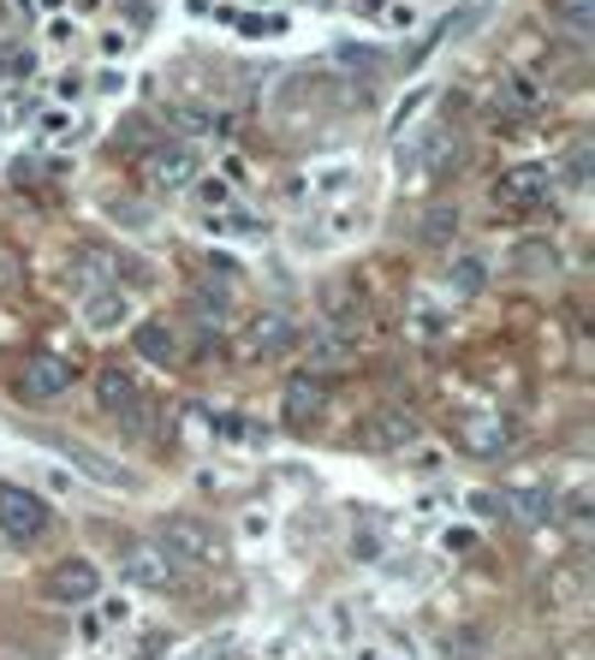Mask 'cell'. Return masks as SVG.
I'll return each mask as SVG.
<instances>
[{"label":"cell","mask_w":595,"mask_h":660,"mask_svg":"<svg viewBox=\"0 0 595 660\" xmlns=\"http://www.w3.org/2000/svg\"><path fill=\"white\" fill-rule=\"evenodd\" d=\"M298 345V321L286 310H263L251 321V358H286Z\"/></svg>","instance_id":"obj_14"},{"label":"cell","mask_w":595,"mask_h":660,"mask_svg":"<svg viewBox=\"0 0 595 660\" xmlns=\"http://www.w3.org/2000/svg\"><path fill=\"white\" fill-rule=\"evenodd\" d=\"M488 19V0H464V7L459 12H447V19L441 24H434V31L423 36V42H417V54H411V66L417 61H423V54H434V48H441V42H459L464 31H476V24H483Z\"/></svg>","instance_id":"obj_16"},{"label":"cell","mask_w":595,"mask_h":660,"mask_svg":"<svg viewBox=\"0 0 595 660\" xmlns=\"http://www.w3.org/2000/svg\"><path fill=\"white\" fill-rule=\"evenodd\" d=\"M340 358H352V340L345 333H333V340H322L310 351V370H322V363H340Z\"/></svg>","instance_id":"obj_31"},{"label":"cell","mask_w":595,"mask_h":660,"mask_svg":"<svg viewBox=\"0 0 595 660\" xmlns=\"http://www.w3.org/2000/svg\"><path fill=\"white\" fill-rule=\"evenodd\" d=\"M42 530H48V501L36 488H24V482H0V536L24 548Z\"/></svg>","instance_id":"obj_3"},{"label":"cell","mask_w":595,"mask_h":660,"mask_svg":"<svg viewBox=\"0 0 595 660\" xmlns=\"http://www.w3.org/2000/svg\"><path fill=\"white\" fill-rule=\"evenodd\" d=\"M120 571H125V583H137V590H173V578H179V565H173L155 541H132V548L120 553Z\"/></svg>","instance_id":"obj_9"},{"label":"cell","mask_w":595,"mask_h":660,"mask_svg":"<svg viewBox=\"0 0 595 660\" xmlns=\"http://www.w3.org/2000/svg\"><path fill=\"white\" fill-rule=\"evenodd\" d=\"M132 345H137L143 363H155V370H173V358H179V333H173L167 321H137Z\"/></svg>","instance_id":"obj_18"},{"label":"cell","mask_w":595,"mask_h":660,"mask_svg":"<svg viewBox=\"0 0 595 660\" xmlns=\"http://www.w3.org/2000/svg\"><path fill=\"white\" fill-rule=\"evenodd\" d=\"M155 548L173 565H214V530L202 518H191V512H173V518L155 524Z\"/></svg>","instance_id":"obj_1"},{"label":"cell","mask_w":595,"mask_h":660,"mask_svg":"<svg viewBox=\"0 0 595 660\" xmlns=\"http://www.w3.org/2000/svg\"><path fill=\"white\" fill-rule=\"evenodd\" d=\"M513 274L518 280H548V274H560V251L548 239H525L513 251Z\"/></svg>","instance_id":"obj_20"},{"label":"cell","mask_w":595,"mask_h":660,"mask_svg":"<svg viewBox=\"0 0 595 660\" xmlns=\"http://www.w3.org/2000/svg\"><path fill=\"white\" fill-rule=\"evenodd\" d=\"M221 649H227V637H221V642H202V649H197L191 660H221Z\"/></svg>","instance_id":"obj_41"},{"label":"cell","mask_w":595,"mask_h":660,"mask_svg":"<svg viewBox=\"0 0 595 660\" xmlns=\"http://www.w3.org/2000/svg\"><path fill=\"white\" fill-rule=\"evenodd\" d=\"M132 316H137V304L125 298L120 286H101V292L84 298V328H90V333H113L120 321H132Z\"/></svg>","instance_id":"obj_15"},{"label":"cell","mask_w":595,"mask_h":660,"mask_svg":"<svg viewBox=\"0 0 595 660\" xmlns=\"http://www.w3.org/2000/svg\"><path fill=\"white\" fill-rule=\"evenodd\" d=\"M143 179H150L155 197H179V190H191L202 179V155L191 143H162V150H150V161H143Z\"/></svg>","instance_id":"obj_2"},{"label":"cell","mask_w":595,"mask_h":660,"mask_svg":"<svg viewBox=\"0 0 595 660\" xmlns=\"http://www.w3.org/2000/svg\"><path fill=\"white\" fill-rule=\"evenodd\" d=\"M202 202H209V209H221V202H227V185L209 179V185H202Z\"/></svg>","instance_id":"obj_40"},{"label":"cell","mask_w":595,"mask_h":660,"mask_svg":"<svg viewBox=\"0 0 595 660\" xmlns=\"http://www.w3.org/2000/svg\"><path fill=\"white\" fill-rule=\"evenodd\" d=\"M584 173H590V143H577L572 161H565V179H572V185H584Z\"/></svg>","instance_id":"obj_37"},{"label":"cell","mask_w":595,"mask_h":660,"mask_svg":"<svg viewBox=\"0 0 595 660\" xmlns=\"http://www.w3.org/2000/svg\"><path fill=\"white\" fill-rule=\"evenodd\" d=\"M12 286V256H0V292Z\"/></svg>","instance_id":"obj_42"},{"label":"cell","mask_w":595,"mask_h":660,"mask_svg":"<svg viewBox=\"0 0 595 660\" xmlns=\"http://www.w3.org/2000/svg\"><path fill=\"white\" fill-rule=\"evenodd\" d=\"M483 286H488V262L483 256H453L447 292H453V298H483Z\"/></svg>","instance_id":"obj_25"},{"label":"cell","mask_w":595,"mask_h":660,"mask_svg":"<svg viewBox=\"0 0 595 660\" xmlns=\"http://www.w3.org/2000/svg\"><path fill=\"white\" fill-rule=\"evenodd\" d=\"M96 405L108 410V417H137V410H143L137 375L120 370V363H101V370H96Z\"/></svg>","instance_id":"obj_12"},{"label":"cell","mask_w":595,"mask_h":660,"mask_svg":"<svg viewBox=\"0 0 595 660\" xmlns=\"http://www.w3.org/2000/svg\"><path fill=\"white\" fill-rule=\"evenodd\" d=\"M565 518H572V524H584V518H590V488H584V482H577V488L565 494Z\"/></svg>","instance_id":"obj_34"},{"label":"cell","mask_w":595,"mask_h":660,"mask_svg":"<svg viewBox=\"0 0 595 660\" xmlns=\"http://www.w3.org/2000/svg\"><path fill=\"white\" fill-rule=\"evenodd\" d=\"M548 19L572 42H584V36H595V0H548Z\"/></svg>","instance_id":"obj_23"},{"label":"cell","mask_w":595,"mask_h":660,"mask_svg":"<svg viewBox=\"0 0 595 660\" xmlns=\"http://www.w3.org/2000/svg\"><path fill=\"white\" fill-rule=\"evenodd\" d=\"M209 232H232V239H256L263 227H256L251 215H227V220H214V215H209Z\"/></svg>","instance_id":"obj_32"},{"label":"cell","mask_w":595,"mask_h":660,"mask_svg":"<svg viewBox=\"0 0 595 660\" xmlns=\"http://www.w3.org/2000/svg\"><path fill=\"white\" fill-rule=\"evenodd\" d=\"M0 120H7V113H0Z\"/></svg>","instance_id":"obj_44"},{"label":"cell","mask_w":595,"mask_h":660,"mask_svg":"<svg viewBox=\"0 0 595 660\" xmlns=\"http://www.w3.org/2000/svg\"><path fill=\"white\" fill-rule=\"evenodd\" d=\"M506 506H518V518H530V524H542L548 512H554L548 488H513V494H506Z\"/></svg>","instance_id":"obj_30"},{"label":"cell","mask_w":595,"mask_h":660,"mask_svg":"<svg viewBox=\"0 0 595 660\" xmlns=\"http://www.w3.org/2000/svg\"><path fill=\"white\" fill-rule=\"evenodd\" d=\"M453 150H459V138L447 125H423L411 138V150L399 143V179H429V173H441L447 161H453Z\"/></svg>","instance_id":"obj_6"},{"label":"cell","mask_w":595,"mask_h":660,"mask_svg":"<svg viewBox=\"0 0 595 660\" xmlns=\"http://www.w3.org/2000/svg\"><path fill=\"white\" fill-rule=\"evenodd\" d=\"M54 447H60V452H66V459H78V464H84V471H90V476L101 482V488H137V482H132V476H125V471H113V464H108V459H101V452H90V447H84V440H54Z\"/></svg>","instance_id":"obj_22"},{"label":"cell","mask_w":595,"mask_h":660,"mask_svg":"<svg viewBox=\"0 0 595 660\" xmlns=\"http://www.w3.org/2000/svg\"><path fill=\"white\" fill-rule=\"evenodd\" d=\"M453 440L464 452H476V459H500V452L513 447V422H506L500 410H459Z\"/></svg>","instance_id":"obj_4"},{"label":"cell","mask_w":595,"mask_h":660,"mask_svg":"<svg viewBox=\"0 0 595 660\" xmlns=\"http://www.w3.org/2000/svg\"><path fill=\"white\" fill-rule=\"evenodd\" d=\"M548 101V90L530 78V72H500V84H495V108L500 113H536Z\"/></svg>","instance_id":"obj_17"},{"label":"cell","mask_w":595,"mask_h":660,"mask_svg":"<svg viewBox=\"0 0 595 660\" xmlns=\"http://www.w3.org/2000/svg\"><path fill=\"white\" fill-rule=\"evenodd\" d=\"M464 506H471L476 518H500V512H506V501H500V494H488V488H471V494H464Z\"/></svg>","instance_id":"obj_33"},{"label":"cell","mask_w":595,"mask_h":660,"mask_svg":"<svg viewBox=\"0 0 595 660\" xmlns=\"http://www.w3.org/2000/svg\"><path fill=\"white\" fill-rule=\"evenodd\" d=\"M322 316H328L333 333H352L357 316H364V304H357L352 286H322Z\"/></svg>","instance_id":"obj_24"},{"label":"cell","mask_w":595,"mask_h":660,"mask_svg":"<svg viewBox=\"0 0 595 660\" xmlns=\"http://www.w3.org/2000/svg\"><path fill=\"white\" fill-rule=\"evenodd\" d=\"M12 7H31V0H12Z\"/></svg>","instance_id":"obj_43"},{"label":"cell","mask_w":595,"mask_h":660,"mask_svg":"<svg viewBox=\"0 0 595 660\" xmlns=\"http://www.w3.org/2000/svg\"><path fill=\"white\" fill-rule=\"evenodd\" d=\"M185 310H191L202 328H227L232 316V292L214 286V280H191V292H185Z\"/></svg>","instance_id":"obj_19"},{"label":"cell","mask_w":595,"mask_h":660,"mask_svg":"<svg viewBox=\"0 0 595 660\" xmlns=\"http://www.w3.org/2000/svg\"><path fill=\"white\" fill-rule=\"evenodd\" d=\"M417 333H423V340H441V333H447V316H441V310H417Z\"/></svg>","instance_id":"obj_35"},{"label":"cell","mask_w":595,"mask_h":660,"mask_svg":"<svg viewBox=\"0 0 595 660\" xmlns=\"http://www.w3.org/2000/svg\"><path fill=\"white\" fill-rule=\"evenodd\" d=\"M42 590H48V601H60V607H84V601L101 595V571H96V560H60Z\"/></svg>","instance_id":"obj_8"},{"label":"cell","mask_w":595,"mask_h":660,"mask_svg":"<svg viewBox=\"0 0 595 660\" xmlns=\"http://www.w3.org/2000/svg\"><path fill=\"white\" fill-rule=\"evenodd\" d=\"M364 447H382V452H405V447H417V417L405 405H382V410H370V422H364Z\"/></svg>","instance_id":"obj_11"},{"label":"cell","mask_w":595,"mask_h":660,"mask_svg":"<svg viewBox=\"0 0 595 660\" xmlns=\"http://www.w3.org/2000/svg\"><path fill=\"white\" fill-rule=\"evenodd\" d=\"M441 548H447V553H464V548H476V536H471V530H447Z\"/></svg>","instance_id":"obj_38"},{"label":"cell","mask_w":595,"mask_h":660,"mask_svg":"<svg viewBox=\"0 0 595 660\" xmlns=\"http://www.w3.org/2000/svg\"><path fill=\"white\" fill-rule=\"evenodd\" d=\"M280 417L293 422V429H316V422L328 417V381L298 370L293 381H286V393H280Z\"/></svg>","instance_id":"obj_7"},{"label":"cell","mask_w":595,"mask_h":660,"mask_svg":"<svg viewBox=\"0 0 595 660\" xmlns=\"http://www.w3.org/2000/svg\"><path fill=\"white\" fill-rule=\"evenodd\" d=\"M101 619H108V625H125V619H132V601H125V595H108V601H101Z\"/></svg>","instance_id":"obj_36"},{"label":"cell","mask_w":595,"mask_h":660,"mask_svg":"<svg viewBox=\"0 0 595 660\" xmlns=\"http://www.w3.org/2000/svg\"><path fill=\"white\" fill-rule=\"evenodd\" d=\"M483 649H488V637L476 625H459L441 637V660H483Z\"/></svg>","instance_id":"obj_27"},{"label":"cell","mask_w":595,"mask_h":660,"mask_svg":"<svg viewBox=\"0 0 595 660\" xmlns=\"http://www.w3.org/2000/svg\"><path fill=\"white\" fill-rule=\"evenodd\" d=\"M382 553H387V530H382V518H375V512H364V518H357V530H352V560L375 565Z\"/></svg>","instance_id":"obj_26"},{"label":"cell","mask_w":595,"mask_h":660,"mask_svg":"<svg viewBox=\"0 0 595 660\" xmlns=\"http://www.w3.org/2000/svg\"><path fill=\"white\" fill-rule=\"evenodd\" d=\"M459 232V209H447V202H434V209L423 215V232H417V239L423 244H447Z\"/></svg>","instance_id":"obj_29"},{"label":"cell","mask_w":595,"mask_h":660,"mask_svg":"<svg viewBox=\"0 0 595 660\" xmlns=\"http://www.w3.org/2000/svg\"><path fill=\"white\" fill-rule=\"evenodd\" d=\"M548 190H554V173L536 167V161H525V167H506L495 179V209L506 215H530L536 202H548Z\"/></svg>","instance_id":"obj_5"},{"label":"cell","mask_w":595,"mask_h":660,"mask_svg":"<svg viewBox=\"0 0 595 660\" xmlns=\"http://www.w3.org/2000/svg\"><path fill=\"white\" fill-rule=\"evenodd\" d=\"M542 595L554 601V607H577V601H584V571H577V565L554 571V578L542 583Z\"/></svg>","instance_id":"obj_28"},{"label":"cell","mask_w":595,"mask_h":660,"mask_svg":"<svg viewBox=\"0 0 595 660\" xmlns=\"http://www.w3.org/2000/svg\"><path fill=\"white\" fill-rule=\"evenodd\" d=\"M167 125H179L185 138H209V131H227V113L221 108H202V101H173Z\"/></svg>","instance_id":"obj_21"},{"label":"cell","mask_w":595,"mask_h":660,"mask_svg":"<svg viewBox=\"0 0 595 660\" xmlns=\"http://www.w3.org/2000/svg\"><path fill=\"white\" fill-rule=\"evenodd\" d=\"M96 90H101V96H120V90H125V72H101Z\"/></svg>","instance_id":"obj_39"},{"label":"cell","mask_w":595,"mask_h":660,"mask_svg":"<svg viewBox=\"0 0 595 660\" xmlns=\"http://www.w3.org/2000/svg\"><path fill=\"white\" fill-rule=\"evenodd\" d=\"M71 375H78V370H71L66 358L42 351V358H31V363L19 370V393H24V399H60V393L71 387Z\"/></svg>","instance_id":"obj_13"},{"label":"cell","mask_w":595,"mask_h":660,"mask_svg":"<svg viewBox=\"0 0 595 660\" xmlns=\"http://www.w3.org/2000/svg\"><path fill=\"white\" fill-rule=\"evenodd\" d=\"M113 274H120V256L108 251V244H78V251L66 256V286H78L84 298L101 286H113Z\"/></svg>","instance_id":"obj_10"}]
</instances>
